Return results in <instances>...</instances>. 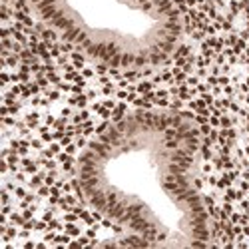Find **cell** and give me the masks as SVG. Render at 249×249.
Returning a JSON list of instances; mask_svg holds the SVG:
<instances>
[{
	"label": "cell",
	"instance_id": "1",
	"mask_svg": "<svg viewBox=\"0 0 249 249\" xmlns=\"http://www.w3.org/2000/svg\"><path fill=\"white\" fill-rule=\"evenodd\" d=\"M196 124L176 110H136L102 130L78 161L90 207L142 243L168 249L210 243V217L192 181Z\"/></svg>",
	"mask_w": 249,
	"mask_h": 249
},
{
	"label": "cell",
	"instance_id": "2",
	"mask_svg": "<svg viewBox=\"0 0 249 249\" xmlns=\"http://www.w3.org/2000/svg\"><path fill=\"white\" fill-rule=\"evenodd\" d=\"M70 46L104 66L152 68L176 50L181 22L170 0H30Z\"/></svg>",
	"mask_w": 249,
	"mask_h": 249
}]
</instances>
